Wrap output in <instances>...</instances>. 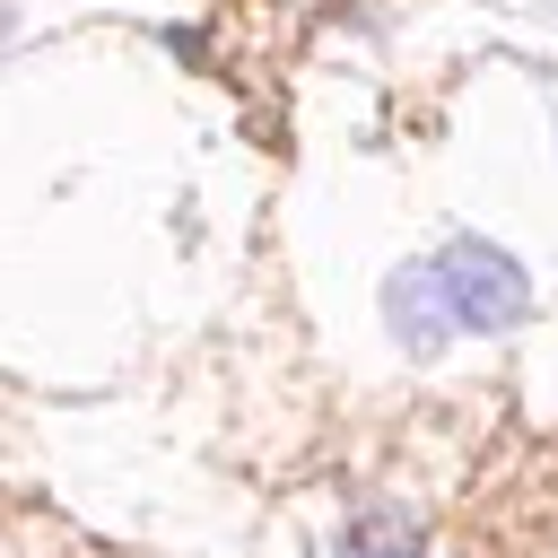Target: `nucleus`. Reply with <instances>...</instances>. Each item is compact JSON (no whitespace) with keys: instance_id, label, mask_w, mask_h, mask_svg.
<instances>
[{"instance_id":"nucleus-1","label":"nucleus","mask_w":558,"mask_h":558,"mask_svg":"<svg viewBox=\"0 0 558 558\" xmlns=\"http://www.w3.org/2000/svg\"><path fill=\"white\" fill-rule=\"evenodd\" d=\"M436 270H445V296H453V314H462L471 340H506V331L532 323V270H523L497 235L453 227V235L436 244Z\"/></svg>"},{"instance_id":"nucleus-2","label":"nucleus","mask_w":558,"mask_h":558,"mask_svg":"<svg viewBox=\"0 0 558 558\" xmlns=\"http://www.w3.org/2000/svg\"><path fill=\"white\" fill-rule=\"evenodd\" d=\"M375 314H384V340H392L401 357H418V366L462 340V314H453V296H445L436 253H427V262H392L384 288H375Z\"/></svg>"},{"instance_id":"nucleus-3","label":"nucleus","mask_w":558,"mask_h":558,"mask_svg":"<svg viewBox=\"0 0 558 558\" xmlns=\"http://www.w3.org/2000/svg\"><path fill=\"white\" fill-rule=\"evenodd\" d=\"M331 558H427V523H418V506H401V497H366V506L340 523Z\"/></svg>"}]
</instances>
